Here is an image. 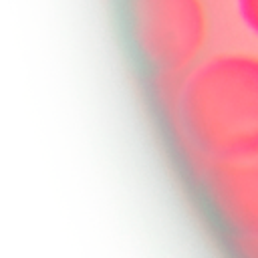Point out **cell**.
Returning a JSON list of instances; mask_svg holds the SVG:
<instances>
[{
	"mask_svg": "<svg viewBox=\"0 0 258 258\" xmlns=\"http://www.w3.org/2000/svg\"><path fill=\"white\" fill-rule=\"evenodd\" d=\"M177 115L208 161L258 151V54L226 50L204 56L181 77Z\"/></svg>",
	"mask_w": 258,
	"mask_h": 258,
	"instance_id": "obj_1",
	"label": "cell"
},
{
	"mask_svg": "<svg viewBox=\"0 0 258 258\" xmlns=\"http://www.w3.org/2000/svg\"><path fill=\"white\" fill-rule=\"evenodd\" d=\"M129 28L151 71L183 77L204 58L210 18L204 0H129Z\"/></svg>",
	"mask_w": 258,
	"mask_h": 258,
	"instance_id": "obj_2",
	"label": "cell"
},
{
	"mask_svg": "<svg viewBox=\"0 0 258 258\" xmlns=\"http://www.w3.org/2000/svg\"><path fill=\"white\" fill-rule=\"evenodd\" d=\"M206 187L226 226L242 238L258 240V151L210 159Z\"/></svg>",
	"mask_w": 258,
	"mask_h": 258,
	"instance_id": "obj_3",
	"label": "cell"
},
{
	"mask_svg": "<svg viewBox=\"0 0 258 258\" xmlns=\"http://www.w3.org/2000/svg\"><path fill=\"white\" fill-rule=\"evenodd\" d=\"M236 6L244 26L258 36V0H236Z\"/></svg>",
	"mask_w": 258,
	"mask_h": 258,
	"instance_id": "obj_4",
	"label": "cell"
}]
</instances>
